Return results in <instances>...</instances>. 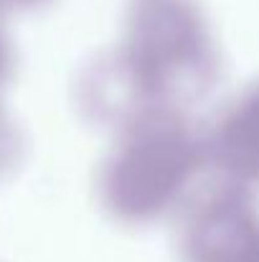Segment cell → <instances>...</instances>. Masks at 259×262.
Returning a JSON list of instances; mask_svg holds the SVG:
<instances>
[{"instance_id":"obj_2","label":"cell","mask_w":259,"mask_h":262,"mask_svg":"<svg viewBox=\"0 0 259 262\" xmlns=\"http://www.w3.org/2000/svg\"><path fill=\"white\" fill-rule=\"evenodd\" d=\"M206 156L178 112L137 115L107 161L102 196L125 216L160 214L185 193Z\"/></svg>"},{"instance_id":"obj_3","label":"cell","mask_w":259,"mask_h":262,"mask_svg":"<svg viewBox=\"0 0 259 262\" xmlns=\"http://www.w3.org/2000/svg\"><path fill=\"white\" fill-rule=\"evenodd\" d=\"M206 153L229 183H259V87L244 94L219 120Z\"/></svg>"},{"instance_id":"obj_1","label":"cell","mask_w":259,"mask_h":262,"mask_svg":"<svg viewBox=\"0 0 259 262\" xmlns=\"http://www.w3.org/2000/svg\"><path fill=\"white\" fill-rule=\"evenodd\" d=\"M114 64L137 115L175 112L211 87L216 51L191 0H137Z\"/></svg>"}]
</instances>
